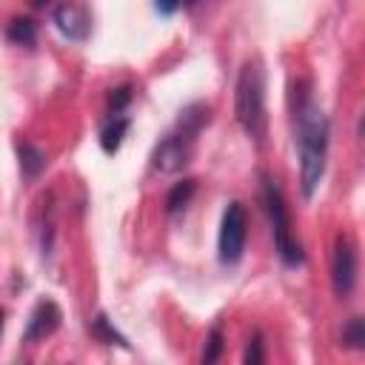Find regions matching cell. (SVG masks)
<instances>
[{
  "mask_svg": "<svg viewBox=\"0 0 365 365\" xmlns=\"http://www.w3.org/2000/svg\"><path fill=\"white\" fill-rule=\"evenodd\" d=\"M220 354H222V334H220V328H211L208 331L205 351H202V362H217Z\"/></svg>",
  "mask_w": 365,
  "mask_h": 365,
  "instance_id": "obj_15",
  "label": "cell"
},
{
  "mask_svg": "<svg viewBox=\"0 0 365 365\" xmlns=\"http://www.w3.org/2000/svg\"><path fill=\"white\" fill-rule=\"evenodd\" d=\"M328 117L314 100H302L297 108V145H299V182L302 197L311 200L322 182L328 160Z\"/></svg>",
  "mask_w": 365,
  "mask_h": 365,
  "instance_id": "obj_1",
  "label": "cell"
},
{
  "mask_svg": "<svg viewBox=\"0 0 365 365\" xmlns=\"http://www.w3.org/2000/svg\"><path fill=\"white\" fill-rule=\"evenodd\" d=\"M191 148H194V137H191V134H185V131H180V128L171 131L168 137H163V140L157 143V148H154V154H151L154 168H160V171H165V174L180 171V168L188 163Z\"/></svg>",
  "mask_w": 365,
  "mask_h": 365,
  "instance_id": "obj_6",
  "label": "cell"
},
{
  "mask_svg": "<svg viewBox=\"0 0 365 365\" xmlns=\"http://www.w3.org/2000/svg\"><path fill=\"white\" fill-rule=\"evenodd\" d=\"M91 331H94L100 339H106L108 345H114V342H117V345H125V336H123V334H117V328L108 322V317H106V314H97V317H94Z\"/></svg>",
  "mask_w": 365,
  "mask_h": 365,
  "instance_id": "obj_14",
  "label": "cell"
},
{
  "mask_svg": "<svg viewBox=\"0 0 365 365\" xmlns=\"http://www.w3.org/2000/svg\"><path fill=\"white\" fill-rule=\"evenodd\" d=\"M46 3H51V0H31V6H34V9H43Z\"/></svg>",
  "mask_w": 365,
  "mask_h": 365,
  "instance_id": "obj_19",
  "label": "cell"
},
{
  "mask_svg": "<svg viewBox=\"0 0 365 365\" xmlns=\"http://www.w3.org/2000/svg\"><path fill=\"white\" fill-rule=\"evenodd\" d=\"M0 331H3V314H0Z\"/></svg>",
  "mask_w": 365,
  "mask_h": 365,
  "instance_id": "obj_21",
  "label": "cell"
},
{
  "mask_svg": "<svg viewBox=\"0 0 365 365\" xmlns=\"http://www.w3.org/2000/svg\"><path fill=\"white\" fill-rule=\"evenodd\" d=\"M194 188H197V182H194V180H182V182H177V185L168 191V197H165V211H168V214H174V211L185 208V205H188V200L194 197Z\"/></svg>",
  "mask_w": 365,
  "mask_h": 365,
  "instance_id": "obj_11",
  "label": "cell"
},
{
  "mask_svg": "<svg viewBox=\"0 0 365 365\" xmlns=\"http://www.w3.org/2000/svg\"><path fill=\"white\" fill-rule=\"evenodd\" d=\"M60 319H63V314H60V308L51 299L37 302L34 311H31V317H29V325H26V339L29 342H37V339L51 336L57 331Z\"/></svg>",
  "mask_w": 365,
  "mask_h": 365,
  "instance_id": "obj_7",
  "label": "cell"
},
{
  "mask_svg": "<svg viewBox=\"0 0 365 365\" xmlns=\"http://www.w3.org/2000/svg\"><path fill=\"white\" fill-rule=\"evenodd\" d=\"M234 111H237V123L242 125V131L257 145H262L265 131H268V114H265V80H262V68L257 60L240 68L237 91H234Z\"/></svg>",
  "mask_w": 365,
  "mask_h": 365,
  "instance_id": "obj_2",
  "label": "cell"
},
{
  "mask_svg": "<svg viewBox=\"0 0 365 365\" xmlns=\"http://www.w3.org/2000/svg\"><path fill=\"white\" fill-rule=\"evenodd\" d=\"M331 285L336 297H348L356 285V248L348 237H336L334 257H331Z\"/></svg>",
  "mask_w": 365,
  "mask_h": 365,
  "instance_id": "obj_5",
  "label": "cell"
},
{
  "mask_svg": "<svg viewBox=\"0 0 365 365\" xmlns=\"http://www.w3.org/2000/svg\"><path fill=\"white\" fill-rule=\"evenodd\" d=\"M54 26H57L60 34L68 37V40H86L88 31H91V20H88L86 9L74 6V3H63V6L54 11Z\"/></svg>",
  "mask_w": 365,
  "mask_h": 365,
  "instance_id": "obj_8",
  "label": "cell"
},
{
  "mask_svg": "<svg viewBox=\"0 0 365 365\" xmlns=\"http://www.w3.org/2000/svg\"><path fill=\"white\" fill-rule=\"evenodd\" d=\"M180 6H182V0H154V9L160 14H174Z\"/></svg>",
  "mask_w": 365,
  "mask_h": 365,
  "instance_id": "obj_18",
  "label": "cell"
},
{
  "mask_svg": "<svg viewBox=\"0 0 365 365\" xmlns=\"http://www.w3.org/2000/svg\"><path fill=\"white\" fill-rule=\"evenodd\" d=\"M245 234H248V217L242 202H228L220 220V237H217V251H220V262L234 265L242 259L245 251Z\"/></svg>",
  "mask_w": 365,
  "mask_h": 365,
  "instance_id": "obj_4",
  "label": "cell"
},
{
  "mask_svg": "<svg viewBox=\"0 0 365 365\" xmlns=\"http://www.w3.org/2000/svg\"><path fill=\"white\" fill-rule=\"evenodd\" d=\"M342 342L354 351H362L365 348V322L359 317H351L348 325L342 328Z\"/></svg>",
  "mask_w": 365,
  "mask_h": 365,
  "instance_id": "obj_13",
  "label": "cell"
},
{
  "mask_svg": "<svg viewBox=\"0 0 365 365\" xmlns=\"http://www.w3.org/2000/svg\"><path fill=\"white\" fill-rule=\"evenodd\" d=\"M262 202H265V211H268V220H271V234H274V245H277L279 259L285 265H291V268L302 265L305 254H302V245L297 242V237L291 231V214H288L285 197H282V191H279V185L274 180H265Z\"/></svg>",
  "mask_w": 365,
  "mask_h": 365,
  "instance_id": "obj_3",
  "label": "cell"
},
{
  "mask_svg": "<svg viewBox=\"0 0 365 365\" xmlns=\"http://www.w3.org/2000/svg\"><path fill=\"white\" fill-rule=\"evenodd\" d=\"M9 40L11 43H17V46H31L34 43V37H37V29H34V23L31 20H26V17H17V20H11L9 23Z\"/></svg>",
  "mask_w": 365,
  "mask_h": 365,
  "instance_id": "obj_12",
  "label": "cell"
},
{
  "mask_svg": "<svg viewBox=\"0 0 365 365\" xmlns=\"http://www.w3.org/2000/svg\"><path fill=\"white\" fill-rule=\"evenodd\" d=\"M128 131V117H120V114H111L108 125L100 131V148L106 154H117L120 145H123V137Z\"/></svg>",
  "mask_w": 365,
  "mask_h": 365,
  "instance_id": "obj_9",
  "label": "cell"
},
{
  "mask_svg": "<svg viewBox=\"0 0 365 365\" xmlns=\"http://www.w3.org/2000/svg\"><path fill=\"white\" fill-rule=\"evenodd\" d=\"M128 100H131V88H128V86L111 91V97H108V108H111V114H120V111L128 106Z\"/></svg>",
  "mask_w": 365,
  "mask_h": 365,
  "instance_id": "obj_17",
  "label": "cell"
},
{
  "mask_svg": "<svg viewBox=\"0 0 365 365\" xmlns=\"http://www.w3.org/2000/svg\"><path fill=\"white\" fill-rule=\"evenodd\" d=\"M182 3H185V6H191V3H194V0H182Z\"/></svg>",
  "mask_w": 365,
  "mask_h": 365,
  "instance_id": "obj_20",
  "label": "cell"
},
{
  "mask_svg": "<svg viewBox=\"0 0 365 365\" xmlns=\"http://www.w3.org/2000/svg\"><path fill=\"white\" fill-rule=\"evenodd\" d=\"M17 154H20V168H23V177H37L40 171H43V165H46V154L37 148V145H31V143H20L17 145Z\"/></svg>",
  "mask_w": 365,
  "mask_h": 365,
  "instance_id": "obj_10",
  "label": "cell"
},
{
  "mask_svg": "<svg viewBox=\"0 0 365 365\" xmlns=\"http://www.w3.org/2000/svg\"><path fill=\"white\" fill-rule=\"evenodd\" d=\"M262 359H265V354H262V339H259V334H254V336L248 339V345H245L242 362H245V365H257V362H262Z\"/></svg>",
  "mask_w": 365,
  "mask_h": 365,
  "instance_id": "obj_16",
  "label": "cell"
}]
</instances>
